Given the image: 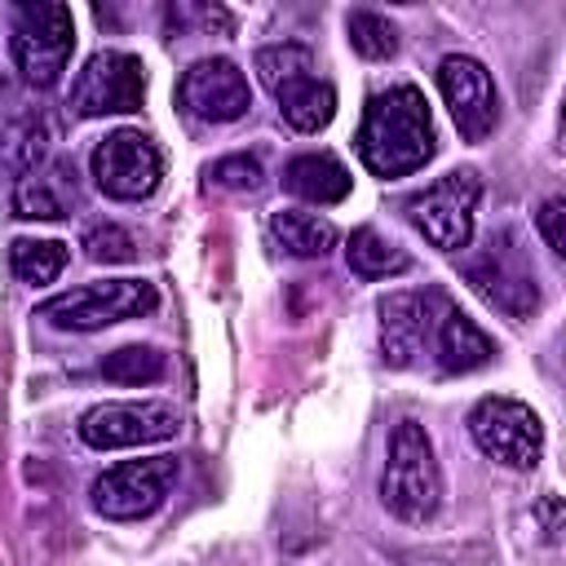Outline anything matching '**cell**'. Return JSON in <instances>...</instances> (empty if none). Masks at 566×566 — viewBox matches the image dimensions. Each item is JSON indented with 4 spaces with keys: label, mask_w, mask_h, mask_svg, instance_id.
<instances>
[{
    "label": "cell",
    "mask_w": 566,
    "mask_h": 566,
    "mask_svg": "<svg viewBox=\"0 0 566 566\" xmlns=\"http://www.w3.org/2000/svg\"><path fill=\"white\" fill-rule=\"evenodd\" d=\"M9 265L22 283H53L66 265V243H57V239H13Z\"/></svg>",
    "instance_id": "22"
},
{
    "label": "cell",
    "mask_w": 566,
    "mask_h": 566,
    "mask_svg": "<svg viewBox=\"0 0 566 566\" xmlns=\"http://www.w3.org/2000/svg\"><path fill=\"white\" fill-rule=\"evenodd\" d=\"M283 190H292V195L305 199V203H340V199L354 190V177H349V168H345L336 155L310 150V155L287 159V168H283Z\"/></svg>",
    "instance_id": "17"
},
{
    "label": "cell",
    "mask_w": 566,
    "mask_h": 566,
    "mask_svg": "<svg viewBox=\"0 0 566 566\" xmlns=\"http://www.w3.org/2000/svg\"><path fill=\"white\" fill-rule=\"evenodd\" d=\"M482 195V181L473 168H455L407 199V221L442 252H460L473 239V203Z\"/></svg>",
    "instance_id": "6"
},
{
    "label": "cell",
    "mask_w": 566,
    "mask_h": 566,
    "mask_svg": "<svg viewBox=\"0 0 566 566\" xmlns=\"http://www.w3.org/2000/svg\"><path fill=\"white\" fill-rule=\"evenodd\" d=\"M9 203H13V217H22V221H62L80 203L75 168L66 159H49V164L31 168L27 177H18Z\"/></svg>",
    "instance_id": "16"
},
{
    "label": "cell",
    "mask_w": 566,
    "mask_h": 566,
    "mask_svg": "<svg viewBox=\"0 0 566 566\" xmlns=\"http://www.w3.org/2000/svg\"><path fill=\"white\" fill-rule=\"evenodd\" d=\"M9 49L31 88H53L71 62L75 49V22L66 4L53 0H22L13 4V27H9Z\"/></svg>",
    "instance_id": "4"
},
{
    "label": "cell",
    "mask_w": 566,
    "mask_h": 566,
    "mask_svg": "<svg viewBox=\"0 0 566 566\" xmlns=\"http://www.w3.org/2000/svg\"><path fill=\"white\" fill-rule=\"evenodd\" d=\"M469 433L478 451L504 469H535L544 455V424L517 398H482L469 411Z\"/></svg>",
    "instance_id": "9"
},
{
    "label": "cell",
    "mask_w": 566,
    "mask_h": 566,
    "mask_svg": "<svg viewBox=\"0 0 566 566\" xmlns=\"http://www.w3.org/2000/svg\"><path fill=\"white\" fill-rule=\"evenodd\" d=\"M460 270H464L469 287L486 305H495L500 314H509V318H531L535 314L539 283H535V265H531L517 230H491L486 243L473 256H464Z\"/></svg>",
    "instance_id": "3"
},
{
    "label": "cell",
    "mask_w": 566,
    "mask_h": 566,
    "mask_svg": "<svg viewBox=\"0 0 566 566\" xmlns=\"http://www.w3.org/2000/svg\"><path fill=\"white\" fill-rule=\"evenodd\" d=\"M208 181L226 186V190H261L265 172H261V159H252V155H226L208 168Z\"/></svg>",
    "instance_id": "27"
},
{
    "label": "cell",
    "mask_w": 566,
    "mask_h": 566,
    "mask_svg": "<svg viewBox=\"0 0 566 566\" xmlns=\"http://www.w3.org/2000/svg\"><path fill=\"white\" fill-rule=\"evenodd\" d=\"M270 234L287 256H327L336 248V226L318 212H301V208H283L270 217Z\"/></svg>",
    "instance_id": "19"
},
{
    "label": "cell",
    "mask_w": 566,
    "mask_h": 566,
    "mask_svg": "<svg viewBox=\"0 0 566 566\" xmlns=\"http://www.w3.org/2000/svg\"><path fill=\"white\" fill-rule=\"evenodd\" d=\"M535 221H539L544 243L562 256V252H566V203H562V199H544V208L535 212Z\"/></svg>",
    "instance_id": "28"
},
{
    "label": "cell",
    "mask_w": 566,
    "mask_h": 566,
    "mask_svg": "<svg viewBox=\"0 0 566 566\" xmlns=\"http://www.w3.org/2000/svg\"><path fill=\"white\" fill-rule=\"evenodd\" d=\"M93 181L102 195L137 203L150 199L164 181V155L142 128H115L93 146Z\"/></svg>",
    "instance_id": "7"
},
{
    "label": "cell",
    "mask_w": 566,
    "mask_h": 566,
    "mask_svg": "<svg viewBox=\"0 0 566 566\" xmlns=\"http://www.w3.org/2000/svg\"><path fill=\"white\" fill-rule=\"evenodd\" d=\"M380 500L398 522H429L442 504V469L433 455V442L424 433V424L416 420H398L389 433V455H385V473H380Z\"/></svg>",
    "instance_id": "2"
},
{
    "label": "cell",
    "mask_w": 566,
    "mask_h": 566,
    "mask_svg": "<svg viewBox=\"0 0 566 566\" xmlns=\"http://www.w3.org/2000/svg\"><path fill=\"white\" fill-rule=\"evenodd\" d=\"M345 261H349V270L358 279H394V274H407L411 270V256L398 243H389L380 230H371V226H358L349 234Z\"/></svg>",
    "instance_id": "20"
},
{
    "label": "cell",
    "mask_w": 566,
    "mask_h": 566,
    "mask_svg": "<svg viewBox=\"0 0 566 566\" xmlns=\"http://www.w3.org/2000/svg\"><path fill=\"white\" fill-rule=\"evenodd\" d=\"M305 71H314V57H310L305 44H270V49L256 53V75H261V84H265L270 93H274L279 84H287V80L305 75Z\"/></svg>",
    "instance_id": "25"
},
{
    "label": "cell",
    "mask_w": 566,
    "mask_h": 566,
    "mask_svg": "<svg viewBox=\"0 0 566 566\" xmlns=\"http://www.w3.org/2000/svg\"><path fill=\"white\" fill-rule=\"evenodd\" d=\"M177 473H181L177 455L124 460V464L106 469V473L93 482L88 495H93V509H97L102 517H111V522H142V517H150V513L168 500Z\"/></svg>",
    "instance_id": "8"
},
{
    "label": "cell",
    "mask_w": 566,
    "mask_h": 566,
    "mask_svg": "<svg viewBox=\"0 0 566 566\" xmlns=\"http://www.w3.org/2000/svg\"><path fill=\"white\" fill-rule=\"evenodd\" d=\"M429 314H433V287L429 292H394L380 301V349H385L389 367L424 363Z\"/></svg>",
    "instance_id": "15"
},
{
    "label": "cell",
    "mask_w": 566,
    "mask_h": 566,
    "mask_svg": "<svg viewBox=\"0 0 566 566\" xmlns=\"http://www.w3.org/2000/svg\"><path fill=\"white\" fill-rule=\"evenodd\" d=\"M97 371L115 385H155L168 371V354H159L155 345H119L102 358Z\"/></svg>",
    "instance_id": "21"
},
{
    "label": "cell",
    "mask_w": 566,
    "mask_h": 566,
    "mask_svg": "<svg viewBox=\"0 0 566 566\" xmlns=\"http://www.w3.org/2000/svg\"><path fill=\"white\" fill-rule=\"evenodd\" d=\"M354 142H358V159L376 177H407V172L424 168L438 150L424 93L416 84H394V88L376 93L363 111Z\"/></svg>",
    "instance_id": "1"
},
{
    "label": "cell",
    "mask_w": 566,
    "mask_h": 566,
    "mask_svg": "<svg viewBox=\"0 0 566 566\" xmlns=\"http://www.w3.org/2000/svg\"><path fill=\"white\" fill-rule=\"evenodd\" d=\"M274 97H279V115H283L287 128H296V133H318V128H327L332 115H336V88H332L327 80H318L314 71H305V75L279 84Z\"/></svg>",
    "instance_id": "18"
},
{
    "label": "cell",
    "mask_w": 566,
    "mask_h": 566,
    "mask_svg": "<svg viewBox=\"0 0 566 566\" xmlns=\"http://www.w3.org/2000/svg\"><path fill=\"white\" fill-rule=\"evenodd\" d=\"M345 31H349V44L358 57L367 62H380V57H394L398 53V31L385 13H371V9H354L345 18Z\"/></svg>",
    "instance_id": "23"
},
{
    "label": "cell",
    "mask_w": 566,
    "mask_h": 566,
    "mask_svg": "<svg viewBox=\"0 0 566 566\" xmlns=\"http://www.w3.org/2000/svg\"><path fill=\"white\" fill-rule=\"evenodd\" d=\"M177 102L199 124H234L252 106L248 75L230 57H199L177 84Z\"/></svg>",
    "instance_id": "13"
},
{
    "label": "cell",
    "mask_w": 566,
    "mask_h": 566,
    "mask_svg": "<svg viewBox=\"0 0 566 566\" xmlns=\"http://www.w3.org/2000/svg\"><path fill=\"white\" fill-rule=\"evenodd\" d=\"M159 305L155 283L146 279H102V283H84L71 292H57L49 301H40V318H49L62 332H102L111 323L124 318H142Z\"/></svg>",
    "instance_id": "5"
},
{
    "label": "cell",
    "mask_w": 566,
    "mask_h": 566,
    "mask_svg": "<svg viewBox=\"0 0 566 566\" xmlns=\"http://www.w3.org/2000/svg\"><path fill=\"white\" fill-rule=\"evenodd\" d=\"M181 416L168 402H102L80 416V438L93 451H124L177 438Z\"/></svg>",
    "instance_id": "11"
},
{
    "label": "cell",
    "mask_w": 566,
    "mask_h": 566,
    "mask_svg": "<svg viewBox=\"0 0 566 566\" xmlns=\"http://www.w3.org/2000/svg\"><path fill=\"white\" fill-rule=\"evenodd\" d=\"M44 155H49V128H44V119H22V124L9 133L4 150H0V159H4L18 177H27L31 168H40Z\"/></svg>",
    "instance_id": "24"
},
{
    "label": "cell",
    "mask_w": 566,
    "mask_h": 566,
    "mask_svg": "<svg viewBox=\"0 0 566 566\" xmlns=\"http://www.w3.org/2000/svg\"><path fill=\"white\" fill-rule=\"evenodd\" d=\"M438 88H442V102H447L460 137L486 142L500 119V93H495L491 71L469 53H447L438 62Z\"/></svg>",
    "instance_id": "12"
},
{
    "label": "cell",
    "mask_w": 566,
    "mask_h": 566,
    "mask_svg": "<svg viewBox=\"0 0 566 566\" xmlns=\"http://www.w3.org/2000/svg\"><path fill=\"white\" fill-rule=\"evenodd\" d=\"M80 248L88 252V261H106V265H119V261H133L137 256V239L115 226V221H93L80 239Z\"/></svg>",
    "instance_id": "26"
},
{
    "label": "cell",
    "mask_w": 566,
    "mask_h": 566,
    "mask_svg": "<svg viewBox=\"0 0 566 566\" xmlns=\"http://www.w3.org/2000/svg\"><path fill=\"white\" fill-rule=\"evenodd\" d=\"M142 97H146V66H142V57H133L124 49L93 53L71 84V111L84 119L137 111Z\"/></svg>",
    "instance_id": "10"
},
{
    "label": "cell",
    "mask_w": 566,
    "mask_h": 566,
    "mask_svg": "<svg viewBox=\"0 0 566 566\" xmlns=\"http://www.w3.org/2000/svg\"><path fill=\"white\" fill-rule=\"evenodd\" d=\"M495 358V340L447 296L433 287V314H429V336H424V363H433L447 376L478 371Z\"/></svg>",
    "instance_id": "14"
}]
</instances>
